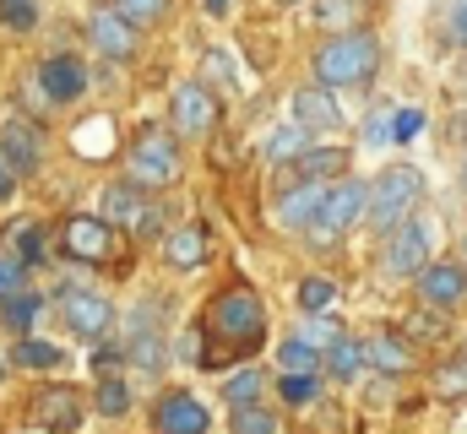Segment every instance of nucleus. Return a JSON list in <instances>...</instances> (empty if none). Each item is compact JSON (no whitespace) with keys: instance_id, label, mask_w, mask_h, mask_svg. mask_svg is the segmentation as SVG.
I'll return each mask as SVG.
<instances>
[{"instance_id":"34","label":"nucleus","mask_w":467,"mask_h":434,"mask_svg":"<svg viewBox=\"0 0 467 434\" xmlns=\"http://www.w3.org/2000/svg\"><path fill=\"white\" fill-rule=\"evenodd\" d=\"M424 130V108H397L391 114V141H413Z\"/></svg>"},{"instance_id":"23","label":"nucleus","mask_w":467,"mask_h":434,"mask_svg":"<svg viewBox=\"0 0 467 434\" xmlns=\"http://www.w3.org/2000/svg\"><path fill=\"white\" fill-rule=\"evenodd\" d=\"M299 305H305L310 315H327V310L337 305V283H332V277H305V283H299Z\"/></svg>"},{"instance_id":"13","label":"nucleus","mask_w":467,"mask_h":434,"mask_svg":"<svg viewBox=\"0 0 467 434\" xmlns=\"http://www.w3.org/2000/svg\"><path fill=\"white\" fill-rule=\"evenodd\" d=\"M66 250L77 261H104L109 255V222L104 217H71L66 222Z\"/></svg>"},{"instance_id":"21","label":"nucleus","mask_w":467,"mask_h":434,"mask_svg":"<svg viewBox=\"0 0 467 434\" xmlns=\"http://www.w3.org/2000/svg\"><path fill=\"white\" fill-rule=\"evenodd\" d=\"M261 386H266V375H261V369H239V375H229V386H223V397H229V408L239 413V408H255V397H261Z\"/></svg>"},{"instance_id":"6","label":"nucleus","mask_w":467,"mask_h":434,"mask_svg":"<svg viewBox=\"0 0 467 434\" xmlns=\"http://www.w3.org/2000/svg\"><path fill=\"white\" fill-rule=\"evenodd\" d=\"M158 217H163V207H152V202L141 196V185H130V180L104 191V222H125V228H136V233H152Z\"/></svg>"},{"instance_id":"36","label":"nucleus","mask_w":467,"mask_h":434,"mask_svg":"<svg viewBox=\"0 0 467 434\" xmlns=\"http://www.w3.org/2000/svg\"><path fill=\"white\" fill-rule=\"evenodd\" d=\"M125 408H130L125 386H119V380H104V391H99V413H109V418H119Z\"/></svg>"},{"instance_id":"28","label":"nucleus","mask_w":467,"mask_h":434,"mask_svg":"<svg viewBox=\"0 0 467 434\" xmlns=\"http://www.w3.org/2000/svg\"><path fill=\"white\" fill-rule=\"evenodd\" d=\"M33 315H38V299H33V294H16V299H5V305H0V321L11 326V331H27Z\"/></svg>"},{"instance_id":"27","label":"nucleus","mask_w":467,"mask_h":434,"mask_svg":"<svg viewBox=\"0 0 467 434\" xmlns=\"http://www.w3.org/2000/svg\"><path fill=\"white\" fill-rule=\"evenodd\" d=\"M299 169H305L310 180H321V174H343V169H348V152H337V147H327V152H305Z\"/></svg>"},{"instance_id":"10","label":"nucleus","mask_w":467,"mask_h":434,"mask_svg":"<svg viewBox=\"0 0 467 434\" xmlns=\"http://www.w3.org/2000/svg\"><path fill=\"white\" fill-rule=\"evenodd\" d=\"M38 82H44V93H49L55 104H77V98L88 93V71H82V60H71V55H49L44 71H38Z\"/></svg>"},{"instance_id":"26","label":"nucleus","mask_w":467,"mask_h":434,"mask_svg":"<svg viewBox=\"0 0 467 434\" xmlns=\"http://www.w3.org/2000/svg\"><path fill=\"white\" fill-rule=\"evenodd\" d=\"M316 358H321V353H316L305 336H294V342H283V347H277V364H283L288 375H310V369H316Z\"/></svg>"},{"instance_id":"19","label":"nucleus","mask_w":467,"mask_h":434,"mask_svg":"<svg viewBox=\"0 0 467 434\" xmlns=\"http://www.w3.org/2000/svg\"><path fill=\"white\" fill-rule=\"evenodd\" d=\"M66 321L77 326V331H88V336H99V331H109L115 310H109L99 294H71V299H66Z\"/></svg>"},{"instance_id":"12","label":"nucleus","mask_w":467,"mask_h":434,"mask_svg":"<svg viewBox=\"0 0 467 434\" xmlns=\"http://www.w3.org/2000/svg\"><path fill=\"white\" fill-rule=\"evenodd\" d=\"M158 434H207V408H202L191 391L163 397V408H158Z\"/></svg>"},{"instance_id":"2","label":"nucleus","mask_w":467,"mask_h":434,"mask_svg":"<svg viewBox=\"0 0 467 434\" xmlns=\"http://www.w3.org/2000/svg\"><path fill=\"white\" fill-rule=\"evenodd\" d=\"M419 196H424V174H419V169H386V174L369 185V222L386 228V233L402 228Z\"/></svg>"},{"instance_id":"8","label":"nucleus","mask_w":467,"mask_h":434,"mask_svg":"<svg viewBox=\"0 0 467 434\" xmlns=\"http://www.w3.org/2000/svg\"><path fill=\"white\" fill-rule=\"evenodd\" d=\"M174 130H185V136H202V130H213L218 125V104H213V93L202 88V82H185V88H174Z\"/></svg>"},{"instance_id":"17","label":"nucleus","mask_w":467,"mask_h":434,"mask_svg":"<svg viewBox=\"0 0 467 434\" xmlns=\"http://www.w3.org/2000/svg\"><path fill=\"white\" fill-rule=\"evenodd\" d=\"M163 255H169V266L191 272V266H202V261H207V233H202L196 222H185V228H174V233L163 239Z\"/></svg>"},{"instance_id":"3","label":"nucleus","mask_w":467,"mask_h":434,"mask_svg":"<svg viewBox=\"0 0 467 434\" xmlns=\"http://www.w3.org/2000/svg\"><path fill=\"white\" fill-rule=\"evenodd\" d=\"M375 71V38L369 33H343L332 44H321L316 55V77L327 88H343V82H364Z\"/></svg>"},{"instance_id":"11","label":"nucleus","mask_w":467,"mask_h":434,"mask_svg":"<svg viewBox=\"0 0 467 434\" xmlns=\"http://www.w3.org/2000/svg\"><path fill=\"white\" fill-rule=\"evenodd\" d=\"M88 38H93L99 55H109V60H130V49H136V27H130L119 11H93Z\"/></svg>"},{"instance_id":"25","label":"nucleus","mask_w":467,"mask_h":434,"mask_svg":"<svg viewBox=\"0 0 467 434\" xmlns=\"http://www.w3.org/2000/svg\"><path fill=\"white\" fill-rule=\"evenodd\" d=\"M369 364L386 369V375H402V369H408V347H402L397 336H375V342H369Z\"/></svg>"},{"instance_id":"43","label":"nucleus","mask_w":467,"mask_h":434,"mask_svg":"<svg viewBox=\"0 0 467 434\" xmlns=\"http://www.w3.org/2000/svg\"><path fill=\"white\" fill-rule=\"evenodd\" d=\"M0 380H5V364H0Z\"/></svg>"},{"instance_id":"20","label":"nucleus","mask_w":467,"mask_h":434,"mask_svg":"<svg viewBox=\"0 0 467 434\" xmlns=\"http://www.w3.org/2000/svg\"><path fill=\"white\" fill-rule=\"evenodd\" d=\"M305 147H310V125H299V119L266 136V158H272V163H288V158H305Z\"/></svg>"},{"instance_id":"37","label":"nucleus","mask_w":467,"mask_h":434,"mask_svg":"<svg viewBox=\"0 0 467 434\" xmlns=\"http://www.w3.org/2000/svg\"><path fill=\"white\" fill-rule=\"evenodd\" d=\"M364 141H369V147H380V141H391V119H369V130H364Z\"/></svg>"},{"instance_id":"35","label":"nucleus","mask_w":467,"mask_h":434,"mask_svg":"<svg viewBox=\"0 0 467 434\" xmlns=\"http://www.w3.org/2000/svg\"><path fill=\"white\" fill-rule=\"evenodd\" d=\"M82 130H88V136H82V141H77V147H82V152H99V147H104V152H109V147H115V136H109V130H115V125H109V119H104V114H99V119H88V125H82Z\"/></svg>"},{"instance_id":"42","label":"nucleus","mask_w":467,"mask_h":434,"mask_svg":"<svg viewBox=\"0 0 467 434\" xmlns=\"http://www.w3.org/2000/svg\"><path fill=\"white\" fill-rule=\"evenodd\" d=\"M462 185H467V158H462Z\"/></svg>"},{"instance_id":"15","label":"nucleus","mask_w":467,"mask_h":434,"mask_svg":"<svg viewBox=\"0 0 467 434\" xmlns=\"http://www.w3.org/2000/svg\"><path fill=\"white\" fill-rule=\"evenodd\" d=\"M294 114H299V125H310V130H337V125H343V114H337V104H332L327 88H299V93H294Z\"/></svg>"},{"instance_id":"5","label":"nucleus","mask_w":467,"mask_h":434,"mask_svg":"<svg viewBox=\"0 0 467 434\" xmlns=\"http://www.w3.org/2000/svg\"><path fill=\"white\" fill-rule=\"evenodd\" d=\"M213 326H218L229 342H261V305H255V294L229 288V294L213 305Z\"/></svg>"},{"instance_id":"33","label":"nucleus","mask_w":467,"mask_h":434,"mask_svg":"<svg viewBox=\"0 0 467 434\" xmlns=\"http://www.w3.org/2000/svg\"><path fill=\"white\" fill-rule=\"evenodd\" d=\"M0 22L5 27H33L38 22V0H0Z\"/></svg>"},{"instance_id":"38","label":"nucleus","mask_w":467,"mask_h":434,"mask_svg":"<svg viewBox=\"0 0 467 434\" xmlns=\"http://www.w3.org/2000/svg\"><path fill=\"white\" fill-rule=\"evenodd\" d=\"M11 191H16V169H11V163H5V152H0V202H5Z\"/></svg>"},{"instance_id":"40","label":"nucleus","mask_w":467,"mask_h":434,"mask_svg":"<svg viewBox=\"0 0 467 434\" xmlns=\"http://www.w3.org/2000/svg\"><path fill=\"white\" fill-rule=\"evenodd\" d=\"M93 369H99V375L115 369V347H99V353H93Z\"/></svg>"},{"instance_id":"18","label":"nucleus","mask_w":467,"mask_h":434,"mask_svg":"<svg viewBox=\"0 0 467 434\" xmlns=\"http://www.w3.org/2000/svg\"><path fill=\"white\" fill-rule=\"evenodd\" d=\"M33 418H38L44 429H77V424H82V408H77L71 391H44V397L33 402Z\"/></svg>"},{"instance_id":"30","label":"nucleus","mask_w":467,"mask_h":434,"mask_svg":"<svg viewBox=\"0 0 467 434\" xmlns=\"http://www.w3.org/2000/svg\"><path fill=\"white\" fill-rule=\"evenodd\" d=\"M163 5H169V0H115V11L130 22V27H141V22H158V16H163Z\"/></svg>"},{"instance_id":"4","label":"nucleus","mask_w":467,"mask_h":434,"mask_svg":"<svg viewBox=\"0 0 467 434\" xmlns=\"http://www.w3.org/2000/svg\"><path fill=\"white\" fill-rule=\"evenodd\" d=\"M364 212H369V185L343 180L337 191H327V207H321V217L310 222V239H337V233H348Z\"/></svg>"},{"instance_id":"22","label":"nucleus","mask_w":467,"mask_h":434,"mask_svg":"<svg viewBox=\"0 0 467 434\" xmlns=\"http://www.w3.org/2000/svg\"><path fill=\"white\" fill-rule=\"evenodd\" d=\"M327 347H332V353H327V364H332V375H343V380L358 375V364L369 358V347H364V342H353V336H337V342H327Z\"/></svg>"},{"instance_id":"24","label":"nucleus","mask_w":467,"mask_h":434,"mask_svg":"<svg viewBox=\"0 0 467 434\" xmlns=\"http://www.w3.org/2000/svg\"><path fill=\"white\" fill-rule=\"evenodd\" d=\"M16 364H27V369H55V364H66V353H60L55 342L22 336V342H16Z\"/></svg>"},{"instance_id":"32","label":"nucleus","mask_w":467,"mask_h":434,"mask_svg":"<svg viewBox=\"0 0 467 434\" xmlns=\"http://www.w3.org/2000/svg\"><path fill=\"white\" fill-rule=\"evenodd\" d=\"M277 391H283V402H288V408H305V402L316 397V375H283V386H277Z\"/></svg>"},{"instance_id":"41","label":"nucleus","mask_w":467,"mask_h":434,"mask_svg":"<svg viewBox=\"0 0 467 434\" xmlns=\"http://www.w3.org/2000/svg\"><path fill=\"white\" fill-rule=\"evenodd\" d=\"M202 5H207V11H213V16H223V11H229L234 0H202Z\"/></svg>"},{"instance_id":"7","label":"nucleus","mask_w":467,"mask_h":434,"mask_svg":"<svg viewBox=\"0 0 467 434\" xmlns=\"http://www.w3.org/2000/svg\"><path fill=\"white\" fill-rule=\"evenodd\" d=\"M424 266H430V233L419 222L391 228V239H386V272L391 277H424Z\"/></svg>"},{"instance_id":"9","label":"nucleus","mask_w":467,"mask_h":434,"mask_svg":"<svg viewBox=\"0 0 467 434\" xmlns=\"http://www.w3.org/2000/svg\"><path fill=\"white\" fill-rule=\"evenodd\" d=\"M419 294H424V305H430V310H451V305L467 294V272L457 266V261H435V266H424Z\"/></svg>"},{"instance_id":"39","label":"nucleus","mask_w":467,"mask_h":434,"mask_svg":"<svg viewBox=\"0 0 467 434\" xmlns=\"http://www.w3.org/2000/svg\"><path fill=\"white\" fill-rule=\"evenodd\" d=\"M451 38H457V44H467V0L451 11Z\"/></svg>"},{"instance_id":"31","label":"nucleus","mask_w":467,"mask_h":434,"mask_svg":"<svg viewBox=\"0 0 467 434\" xmlns=\"http://www.w3.org/2000/svg\"><path fill=\"white\" fill-rule=\"evenodd\" d=\"M22 277H27V261L22 255H0V299H16Z\"/></svg>"},{"instance_id":"1","label":"nucleus","mask_w":467,"mask_h":434,"mask_svg":"<svg viewBox=\"0 0 467 434\" xmlns=\"http://www.w3.org/2000/svg\"><path fill=\"white\" fill-rule=\"evenodd\" d=\"M130 185L141 191H169L180 180V152H174V136L158 130V125H141V136L130 141Z\"/></svg>"},{"instance_id":"29","label":"nucleus","mask_w":467,"mask_h":434,"mask_svg":"<svg viewBox=\"0 0 467 434\" xmlns=\"http://www.w3.org/2000/svg\"><path fill=\"white\" fill-rule=\"evenodd\" d=\"M234 434H277V418L266 408H239L234 413Z\"/></svg>"},{"instance_id":"16","label":"nucleus","mask_w":467,"mask_h":434,"mask_svg":"<svg viewBox=\"0 0 467 434\" xmlns=\"http://www.w3.org/2000/svg\"><path fill=\"white\" fill-rule=\"evenodd\" d=\"M0 152H5V163L16 174H33L38 169V136H33V125L27 119H11L5 136H0Z\"/></svg>"},{"instance_id":"14","label":"nucleus","mask_w":467,"mask_h":434,"mask_svg":"<svg viewBox=\"0 0 467 434\" xmlns=\"http://www.w3.org/2000/svg\"><path fill=\"white\" fill-rule=\"evenodd\" d=\"M327 207V191H321V180H305L299 191H288L283 202H277V228H305V222H316Z\"/></svg>"}]
</instances>
